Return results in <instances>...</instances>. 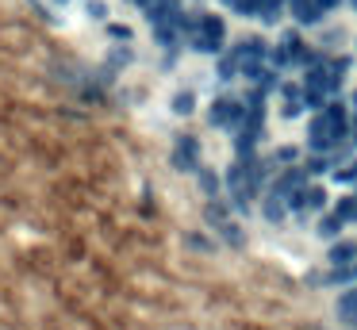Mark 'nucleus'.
Here are the masks:
<instances>
[{"mask_svg":"<svg viewBox=\"0 0 357 330\" xmlns=\"http://www.w3.org/2000/svg\"><path fill=\"white\" fill-rule=\"evenodd\" d=\"M219 43H223V20H215V15H204V20H200V31H196V46H200V50H215Z\"/></svg>","mask_w":357,"mask_h":330,"instance_id":"obj_2","label":"nucleus"},{"mask_svg":"<svg viewBox=\"0 0 357 330\" xmlns=\"http://www.w3.org/2000/svg\"><path fill=\"white\" fill-rule=\"evenodd\" d=\"M292 204L296 207H323L326 196H323V188H303L300 196H292Z\"/></svg>","mask_w":357,"mask_h":330,"instance_id":"obj_4","label":"nucleus"},{"mask_svg":"<svg viewBox=\"0 0 357 330\" xmlns=\"http://www.w3.org/2000/svg\"><path fill=\"white\" fill-rule=\"evenodd\" d=\"M200 181H204V188H208V192H215V188H219L215 173H208V169H204V173H200Z\"/></svg>","mask_w":357,"mask_h":330,"instance_id":"obj_10","label":"nucleus"},{"mask_svg":"<svg viewBox=\"0 0 357 330\" xmlns=\"http://www.w3.org/2000/svg\"><path fill=\"white\" fill-rule=\"evenodd\" d=\"M338 219L342 223L357 219V196H349V200H342V204H338Z\"/></svg>","mask_w":357,"mask_h":330,"instance_id":"obj_8","label":"nucleus"},{"mask_svg":"<svg viewBox=\"0 0 357 330\" xmlns=\"http://www.w3.org/2000/svg\"><path fill=\"white\" fill-rule=\"evenodd\" d=\"M173 112H181V115H188V112H192V92H181V96L173 100Z\"/></svg>","mask_w":357,"mask_h":330,"instance_id":"obj_9","label":"nucleus"},{"mask_svg":"<svg viewBox=\"0 0 357 330\" xmlns=\"http://www.w3.org/2000/svg\"><path fill=\"white\" fill-rule=\"evenodd\" d=\"M242 119H246V115H242V107L231 104V100H219V104L211 107V123H219V127H238Z\"/></svg>","mask_w":357,"mask_h":330,"instance_id":"obj_3","label":"nucleus"},{"mask_svg":"<svg viewBox=\"0 0 357 330\" xmlns=\"http://www.w3.org/2000/svg\"><path fill=\"white\" fill-rule=\"evenodd\" d=\"M292 12L300 15L303 23H311V20H315V15H319V12H323V8H319L315 0H292Z\"/></svg>","mask_w":357,"mask_h":330,"instance_id":"obj_5","label":"nucleus"},{"mask_svg":"<svg viewBox=\"0 0 357 330\" xmlns=\"http://www.w3.org/2000/svg\"><path fill=\"white\" fill-rule=\"evenodd\" d=\"M354 257H357V246H349V242H342V246H334V250H331L334 265H346V261H354Z\"/></svg>","mask_w":357,"mask_h":330,"instance_id":"obj_7","label":"nucleus"},{"mask_svg":"<svg viewBox=\"0 0 357 330\" xmlns=\"http://www.w3.org/2000/svg\"><path fill=\"white\" fill-rule=\"evenodd\" d=\"M192 161H196V142H192V138H181V146H177V165L188 169Z\"/></svg>","mask_w":357,"mask_h":330,"instance_id":"obj_6","label":"nucleus"},{"mask_svg":"<svg viewBox=\"0 0 357 330\" xmlns=\"http://www.w3.org/2000/svg\"><path fill=\"white\" fill-rule=\"evenodd\" d=\"M342 130H346V112L334 104V107H326V112L311 123V142H315V146H331V142H338V138H342Z\"/></svg>","mask_w":357,"mask_h":330,"instance_id":"obj_1","label":"nucleus"}]
</instances>
